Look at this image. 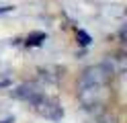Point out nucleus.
Returning a JSON list of instances; mask_svg holds the SVG:
<instances>
[{
	"instance_id": "5",
	"label": "nucleus",
	"mask_w": 127,
	"mask_h": 123,
	"mask_svg": "<svg viewBox=\"0 0 127 123\" xmlns=\"http://www.w3.org/2000/svg\"><path fill=\"white\" fill-rule=\"evenodd\" d=\"M78 37H80V43H82V45H88V43H90V37L86 35L84 31H78Z\"/></svg>"
},
{
	"instance_id": "3",
	"label": "nucleus",
	"mask_w": 127,
	"mask_h": 123,
	"mask_svg": "<svg viewBox=\"0 0 127 123\" xmlns=\"http://www.w3.org/2000/svg\"><path fill=\"white\" fill-rule=\"evenodd\" d=\"M12 94L17 96V98H23V101H29L31 105H33L39 96H41V92L37 90V86H33V84H23V86H19L17 90H12Z\"/></svg>"
},
{
	"instance_id": "2",
	"label": "nucleus",
	"mask_w": 127,
	"mask_h": 123,
	"mask_svg": "<svg viewBox=\"0 0 127 123\" xmlns=\"http://www.w3.org/2000/svg\"><path fill=\"white\" fill-rule=\"evenodd\" d=\"M33 107L37 109V113L39 115H43V117H47V119H53V121H58V119H62V115H64V111H62V107L55 103V101H49L47 96H39L37 101L33 103Z\"/></svg>"
},
{
	"instance_id": "4",
	"label": "nucleus",
	"mask_w": 127,
	"mask_h": 123,
	"mask_svg": "<svg viewBox=\"0 0 127 123\" xmlns=\"http://www.w3.org/2000/svg\"><path fill=\"white\" fill-rule=\"evenodd\" d=\"M43 39H45V33H35V35H31V37H29L27 43H29V45H37V43H41Z\"/></svg>"
},
{
	"instance_id": "7",
	"label": "nucleus",
	"mask_w": 127,
	"mask_h": 123,
	"mask_svg": "<svg viewBox=\"0 0 127 123\" xmlns=\"http://www.w3.org/2000/svg\"><path fill=\"white\" fill-rule=\"evenodd\" d=\"M10 10V6H2V8H0V14H2V12H8Z\"/></svg>"
},
{
	"instance_id": "1",
	"label": "nucleus",
	"mask_w": 127,
	"mask_h": 123,
	"mask_svg": "<svg viewBox=\"0 0 127 123\" xmlns=\"http://www.w3.org/2000/svg\"><path fill=\"white\" fill-rule=\"evenodd\" d=\"M109 68L105 64L100 66H90V68H86L82 78H80V86L82 90H98L100 84H105L107 78H109Z\"/></svg>"
},
{
	"instance_id": "6",
	"label": "nucleus",
	"mask_w": 127,
	"mask_h": 123,
	"mask_svg": "<svg viewBox=\"0 0 127 123\" xmlns=\"http://www.w3.org/2000/svg\"><path fill=\"white\" fill-rule=\"evenodd\" d=\"M100 123H117V119H115V117H105Z\"/></svg>"
}]
</instances>
